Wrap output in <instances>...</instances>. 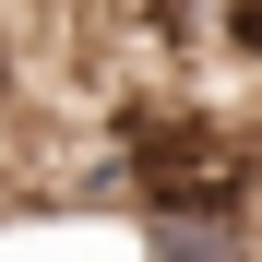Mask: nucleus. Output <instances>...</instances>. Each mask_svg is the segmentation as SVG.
Wrapping results in <instances>:
<instances>
[{"label": "nucleus", "instance_id": "f257e3e1", "mask_svg": "<svg viewBox=\"0 0 262 262\" xmlns=\"http://www.w3.org/2000/svg\"><path fill=\"white\" fill-rule=\"evenodd\" d=\"M131 250L143 262H262V227L227 203H143L131 214Z\"/></svg>", "mask_w": 262, "mask_h": 262}]
</instances>
